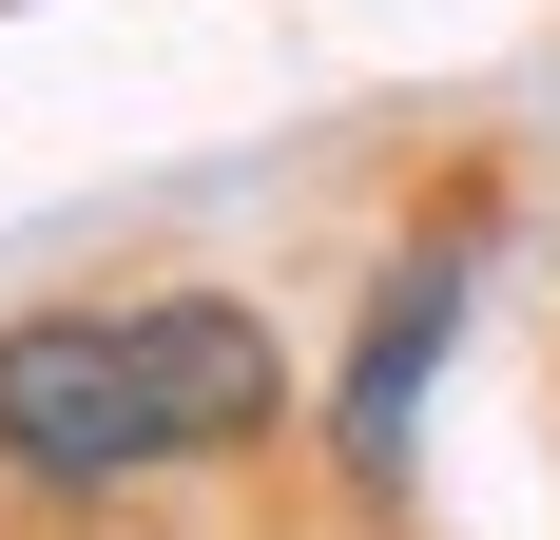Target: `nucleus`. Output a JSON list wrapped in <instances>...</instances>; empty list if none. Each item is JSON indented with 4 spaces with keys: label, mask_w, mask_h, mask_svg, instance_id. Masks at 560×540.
<instances>
[{
    "label": "nucleus",
    "mask_w": 560,
    "mask_h": 540,
    "mask_svg": "<svg viewBox=\"0 0 560 540\" xmlns=\"http://www.w3.org/2000/svg\"><path fill=\"white\" fill-rule=\"evenodd\" d=\"M464 290H483L464 232H406V251L368 270V328H348V367H329L348 483H406V425H425V386H445V348H464Z\"/></svg>",
    "instance_id": "obj_2"
},
{
    "label": "nucleus",
    "mask_w": 560,
    "mask_h": 540,
    "mask_svg": "<svg viewBox=\"0 0 560 540\" xmlns=\"http://www.w3.org/2000/svg\"><path fill=\"white\" fill-rule=\"evenodd\" d=\"M271 425H290V348L252 290H136V309L0 328V483L39 502H155Z\"/></svg>",
    "instance_id": "obj_1"
}]
</instances>
